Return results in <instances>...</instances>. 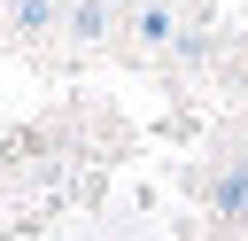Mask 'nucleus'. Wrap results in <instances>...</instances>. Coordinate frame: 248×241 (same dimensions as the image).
I'll return each mask as SVG.
<instances>
[{
    "instance_id": "nucleus-1",
    "label": "nucleus",
    "mask_w": 248,
    "mask_h": 241,
    "mask_svg": "<svg viewBox=\"0 0 248 241\" xmlns=\"http://www.w3.org/2000/svg\"><path fill=\"white\" fill-rule=\"evenodd\" d=\"M8 23H16V31H46V23H54V0H16Z\"/></svg>"
},
{
    "instance_id": "nucleus-2",
    "label": "nucleus",
    "mask_w": 248,
    "mask_h": 241,
    "mask_svg": "<svg viewBox=\"0 0 248 241\" xmlns=\"http://www.w3.org/2000/svg\"><path fill=\"white\" fill-rule=\"evenodd\" d=\"M101 23H108V8H101V0H85V8H70V31H78V39H93Z\"/></svg>"
},
{
    "instance_id": "nucleus-3",
    "label": "nucleus",
    "mask_w": 248,
    "mask_h": 241,
    "mask_svg": "<svg viewBox=\"0 0 248 241\" xmlns=\"http://www.w3.org/2000/svg\"><path fill=\"white\" fill-rule=\"evenodd\" d=\"M248 202V171H232V179H217V210H240Z\"/></svg>"
},
{
    "instance_id": "nucleus-4",
    "label": "nucleus",
    "mask_w": 248,
    "mask_h": 241,
    "mask_svg": "<svg viewBox=\"0 0 248 241\" xmlns=\"http://www.w3.org/2000/svg\"><path fill=\"white\" fill-rule=\"evenodd\" d=\"M140 39H170V8H140Z\"/></svg>"
}]
</instances>
